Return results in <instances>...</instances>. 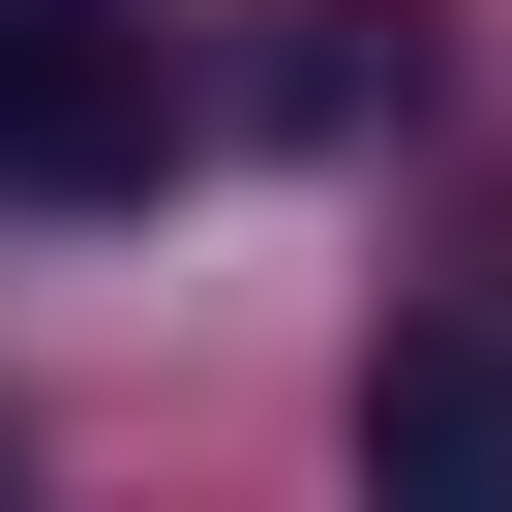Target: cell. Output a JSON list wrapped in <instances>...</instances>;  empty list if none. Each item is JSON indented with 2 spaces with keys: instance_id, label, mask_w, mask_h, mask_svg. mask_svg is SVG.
<instances>
[{
  "instance_id": "6da1fadb",
  "label": "cell",
  "mask_w": 512,
  "mask_h": 512,
  "mask_svg": "<svg viewBox=\"0 0 512 512\" xmlns=\"http://www.w3.org/2000/svg\"><path fill=\"white\" fill-rule=\"evenodd\" d=\"M181 151V61H151V0H0V211H91Z\"/></svg>"
},
{
  "instance_id": "7a4b0ae2",
  "label": "cell",
  "mask_w": 512,
  "mask_h": 512,
  "mask_svg": "<svg viewBox=\"0 0 512 512\" xmlns=\"http://www.w3.org/2000/svg\"><path fill=\"white\" fill-rule=\"evenodd\" d=\"M362 482H392V512H512V272L392 302V362H362Z\"/></svg>"
}]
</instances>
